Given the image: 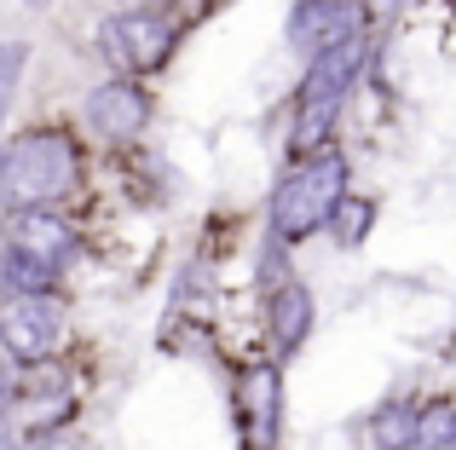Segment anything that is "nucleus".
I'll use <instances>...</instances> for the list:
<instances>
[{"instance_id": "nucleus-1", "label": "nucleus", "mask_w": 456, "mask_h": 450, "mask_svg": "<svg viewBox=\"0 0 456 450\" xmlns=\"http://www.w3.org/2000/svg\"><path fill=\"white\" fill-rule=\"evenodd\" d=\"M364 58H370L364 35H353V41H341V46H330V52L306 58V81H301V99H295V133H289L295 157L330 145L335 122H341L346 92H353L358 76H364Z\"/></svg>"}, {"instance_id": "nucleus-2", "label": "nucleus", "mask_w": 456, "mask_h": 450, "mask_svg": "<svg viewBox=\"0 0 456 450\" xmlns=\"http://www.w3.org/2000/svg\"><path fill=\"white\" fill-rule=\"evenodd\" d=\"M341 197H346V157L330 145L306 150L272 191V243H301V237L323 231Z\"/></svg>"}, {"instance_id": "nucleus-3", "label": "nucleus", "mask_w": 456, "mask_h": 450, "mask_svg": "<svg viewBox=\"0 0 456 450\" xmlns=\"http://www.w3.org/2000/svg\"><path fill=\"white\" fill-rule=\"evenodd\" d=\"M81 162L58 127H35L18 145H6L0 157V203L6 208H46L53 197H64L76 185Z\"/></svg>"}, {"instance_id": "nucleus-4", "label": "nucleus", "mask_w": 456, "mask_h": 450, "mask_svg": "<svg viewBox=\"0 0 456 450\" xmlns=\"http://www.w3.org/2000/svg\"><path fill=\"white\" fill-rule=\"evenodd\" d=\"M69 248H76V231H69L58 214H46V208H18V220H12L6 277H18V283L35 289L41 277H53V271L69 260Z\"/></svg>"}, {"instance_id": "nucleus-5", "label": "nucleus", "mask_w": 456, "mask_h": 450, "mask_svg": "<svg viewBox=\"0 0 456 450\" xmlns=\"http://www.w3.org/2000/svg\"><path fill=\"white\" fill-rule=\"evenodd\" d=\"M58 335H64V306H58L53 294L23 289L0 306V341H6L12 358H29V364L46 358V352L58 347Z\"/></svg>"}, {"instance_id": "nucleus-6", "label": "nucleus", "mask_w": 456, "mask_h": 450, "mask_svg": "<svg viewBox=\"0 0 456 450\" xmlns=\"http://www.w3.org/2000/svg\"><path fill=\"white\" fill-rule=\"evenodd\" d=\"M99 41H104V52H110L116 69L145 76V69H156L167 52H174V23L156 18V12H145V6H134V12H122V18L104 23Z\"/></svg>"}, {"instance_id": "nucleus-7", "label": "nucleus", "mask_w": 456, "mask_h": 450, "mask_svg": "<svg viewBox=\"0 0 456 450\" xmlns=\"http://www.w3.org/2000/svg\"><path fill=\"white\" fill-rule=\"evenodd\" d=\"M289 46L301 58H318L330 52V46L353 41V35H364V6L358 0H301V6L289 12Z\"/></svg>"}, {"instance_id": "nucleus-8", "label": "nucleus", "mask_w": 456, "mask_h": 450, "mask_svg": "<svg viewBox=\"0 0 456 450\" xmlns=\"http://www.w3.org/2000/svg\"><path fill=\"white\" fill-rule=\"evenodd\" d=\"M237 410H243V428H248V450H272V439H278V410H283V382H278L272 364H255L237 382Z\"/></svg>"}, {"instance_id": "nucleus-9", "label": "nucleus", "mask_w": 456, "mask_h": 450, "mask_svg": "<svg viewBox=\"0 0 456 450\" xmlns=\"http://www.w3.org/2000/svg\"><path fill=\"white\" fill-rule=\"evenodd\" d=\"M87 122L99 127L104 139H139L151 122V104L139 87H127V81H104V87L87 92Z\"/></svg>"}, {"instance_id": "nucleus-10", "label": "nucleus", "mask_w": 456, "mask_h": 450, "mask_svg": "<svg viewBox=\"0 0 456 450\" xmlns=\"http://www.w3.org/2000/svg\"><path fill=\"white\" fill-rule=\"evenodd\" d=\"M266 317H272V341H278V352H295V347L312 335L318 301H312L306 283H289V277H283L278 289L266 294Z\"/></svg>"}, {"instance_id": "nucleus-11", "label": "nucleus", "mask_w": 456, "mask_h": 450, "mask_svg": "<svg viewBox=\"0 0 456 450\" xmlns=\"http://www.w3.org/2000/svg\"><path fill=\"white\" fill-rule=\"evenodd\" d=\"M370 225H376V197H341L330 214V237L341 248H358L370 237Z\"/></svg>"}, {"instance_id": "nucleus-12", "label": "nucleus", "mask_w": 456, "mask_h": 450, "mask_svg": "<svg viewBox=\"0 0 456 450\" xmlns=\"http://www.w3.org/2000/svg\"><path fill=\"white\" fill-rule=\"evenodd\" d=\"M411 450H456V398H434V405L416 416Z\"/></svg>"}, {"instance_id": "nucleus-13", "label": "nucleus", "mask_w": 456, "mask_h": 450, "mask_svg": "<svg viewBox=\"0 0 456 450\" xmlns=\"http://www.w3.org/2000/svg\"><path fill=\"white\" fill-rule=\"evenodd\" d=\"M416 416H422L416 405H387L376 422H370V439H376V450H411V439H416Z\"/></svg>"}, {"instance_id": "nucleus-14", "label": "nucleus", "mask_w": 456, "mask_h": 450, "mask_svg": "<svg viewBox=\"0 0 456 450\" xmlns=\"http://www.w3.org/2000/svg\"><path fill=\"white\" fill-rule=\"evenodd\" d=\"M0 450H12V422L0 416Z\"/></svg>"}, {"instance_id": "nucleus-15", "label": "nucleus", "mask_w": 456, "mask_h": 450, "mask_svg": "<svg viewBox=\"0 0 456 450\" xmlns=\"http://www.w3.org/2000/svg\"><path fill=\"white\" fill-rule=\"evenodd\" d=\"M29 450H64V445H29Z\"/></svg>"}, {"instance_id": "nucleus-16", "label": "nucleus", "mask_w": 456, "mask_h": 450, "mask_svg": "<svg viewBox=\"0 0 456 450\" xmlns=\"http://www.w3.org/2000/svg\"><path fill=\"white\" fill-rule=\"evenodd\" d=\"M0 283H6V254H0Z\"/></svg>"}]
</instances>
